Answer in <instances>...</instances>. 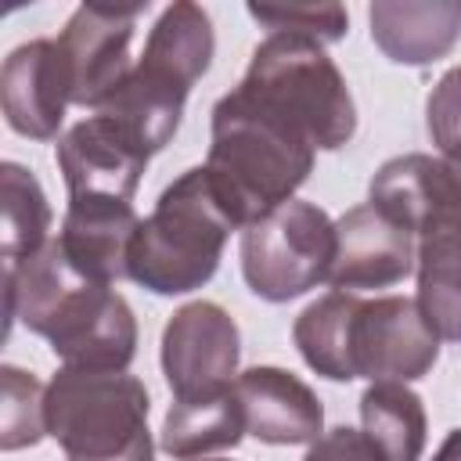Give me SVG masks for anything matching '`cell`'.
Instances as JSON below:
<instances>
[{"label":"cell","mask_w":461,"mask_h":461,"mask_svg":"<svg viewBox=\"0 0 461 461\" xmlns=\"http://www.w3.org/2000/svg\"><path fill=\"white\" fill-rule=\"evenodd\" d=\"M47 436V385L14 364L0 367V447L22 450Z\"/></svg>","instance_id":"obj_24"},{"label":"cell","mask_w":461,"mask_h":461,"mask_svg":"<svg viewBox=\"0 0 461 461\" xmlns=\"http://www.w3.org/2000/svg\"><path fill=\"white\" fill-rule=\"evenodd\" d=\"M137 227H140V216H137L133 202L68 198V209H65L61 230H58V245L72 259L76 270H83L94 281L115 285L119 277H126Z\"/></svg>","instance_id":"obj_14"},{"label":"cell","mask_w":461,"mask_h":461,"mask_svg":"<svg viewBox=\"0 0 461 461\" xmlns=\"http://www.w3.org/2000/svg\"><path fill=\"white\" fill-rule=\"evenodd\" d=\"M425 126L439 158L461 176V65L447 68L425 97Z\"/></svg>","instance_id":"obj_26"},{"label":"cell","mask_w":461,"mask_h":461,"mask_svg":"<svg viewBox=\"0 0 461 461\" xmlns=\"http://www.w3.org/2000/svg\"><path fill=\"white\" fill-rule=\"evenodd\" d=\"M418 238L375 202H360L335 220V263L328 285L339 292H375L414 274Z\"/></svg>","instance_id":"obj_10"},{"label":"cell","mask_w":461,"mask_h":461,"mask_svg":"<svg viewBox=\"0 0 461 461\" xmlns=\"http://www.w3.org/2000/svg\"><path fill=\"white\" fill-rule=\"evenodd\" d=\"M303 461H385V457L364 436V429L339 425V429L324 432L317 443H310V450H306Z\"/></svg>","instance_id":"obj_27"},{"label":"cell","mask_w":461,"mask_h":461,"mask_svg":"<svg viewBox=\"0 0 461 461\" xmlns=\"http://www.w3.org/2000/svg\"><path fill=\"white\" fill-rule=\"evenodd\" d=\"M241 230L220 198L205 166L180 173L140 220L126 277L155 295H184L202 288L223 256L227 238Z\"/></svg>","instance_id":"obj_3"},{"label":"cell","mask_w":461,"mask_h":461,"mask_svg":"<svg viewBox=\"0 0 461 461\" xmlns=\"http://www.w3.org/2000/svg\"><path fill=\"white\" fill-rule=\"evenodd\" d=\"M418 303L439 339L461 342V205H447L418 227Z\"/></svg>","instance_id":"obj_17"},{"label":"cell","mask_w":461,"mask_h":461,"mask_svg":"<svg viewBox=\"0 0 461 461\" xmlns=\"http://www.w3.org/2000/svg\"><path fill=\"white\" fill-rule=\"evenodd\" d=\"M238 360L241 331L220 303H184L162 328V375L173 389V400L234 385Z\"/></svg>","instance_id":"obj_9"},{"label":"cell","mask_w":461,"mask_h":461,"mask_svg":"<svg viewBox=\"0 0 461 461\" xmlns=\"http://www.w3.org/2000/svg\"><path fill=\"white\" fill-rule=\"evenodd\" d=\"M432 461H461V429L447 432V439L439 443V450L432 454Z\"/></svg>","instance_id":"obj_28"},{"label":"cell","mask_w":461,"mask_h":461,"mask_svg":"<svg viewBox=\"0 0 461 461\" xmlns=\"http://www.w3.org/2000/svg\"><path fill=\"white\" fill-rule=\"evenodd\" d=\"M249 14L267 25V32H292L317 43H335L349 29L342 4H249Z\"/></svg>","instance_id":"obj_25"},{"label":"cell","mask_w":461,"mask_h":461,"mask_svg":"<svg viewBox=\"0 0 461 461\" xmlns=\"http://www.w3.org/2000/svg\"><path fill=\"white\" fill-rule=\"evenodd\" d=\"M317 148L285 119L245 97L238 86L212 104V144L205 173L245 230L270 209L295 198L313 169Z\"/></svg>","instance_id":"obj_2"},{"label":"cell","mask_w":461,"mask_h":461,"mask_svg":"<svg viewBox=\"0 0 461 461\" xmlns=\"http://www.w3.org/2000/svg\"><path fill=\"white\" fill-rule=\"evenodd\" d=\"M245 407V429L270 447H310L324 436V407L317 393L292 371L256 364L234 378Z\"/></svg>","instance_id":"obj_13"},{"label":"cell","mask_w":461,"mask_h":461,"mask_svg":"<svg viewBox=\"0 0 461 461\" xmlns=\"http://www.w3.org/2000/svg\"><path fill=\"white\" fill-rule=\"evenodd\" d=\"M0 104L14 133L29 140H54L65 108L72 104L65 58L58 40H29L4 58L0 68Z\"/></svg>","instance_id":"obj_11"},{"label":"cell","mask_w":461,"mask_h":461,"mask_svg":"<svg viewBox=\"0 0 461 461\" xmlns=\"http://www.w3.org/2000/svg\"><path fill=\"white\" fill-rule=\"evenodd\" d=\"M439 360V335L411 295L360 299L353 321V375L371 382H418Z\"/></svg>","instance_id":"obj_8"},{"label":"cell","mask_w":461,"mask_h":461,"mask_svg":"<svg viewBox=\"0 0 461 461\" xmlns=\"http://www.w3.org/2000/svg\"><path fill=\"white\" fill-rule=\"evenodd\" d=\"M148 389L126 371L65 367L47 385V436L65 461H151Z\"/></svg>","instance_id":"obj_5"},{"label":"cell","mask_w":461,"mask_h":461,"mask_svg":"<svg viewBox=\"0 0 461 461\" xmlns=\"http://www.w3.org/2000/svg\"><path fill=\"white\" fill-rule=\"evenodd\" d=\"M245 407L234 385L173 400L158 432V447L173 461H202L216 450H230L245 436Z\"/></svg>","instance_id":"obj_19"},{"label":"cell","mask_w":461,"mask_h":461,"mask_svg":"<svg viewBox=\"0 0 461 461\" xmlns=\"http://www.w3.org/2000/svg\"><path fill=\"white\" fill-rule=\"evenodd\" d=\"M187 94L191 90L184 83L137 61L133 72L115 86V94L94 115L108 119L130 144H137L151 158L155 151H162L173 140L184 104H187Z\"/></svg>","instance_id":"obj_16"},{"label":"cell","mask_w":461,"mask_h":461,"mask_svg":"<svg viewBox=\"0 0 461 461\" xmlns=\"http://www.w3.org/2000/svg\"><path fill=\"white\" fill-rule=\"evenodd\" d=\"M375 47L396 65H432L461 40V4L454 0H378L367 11Z\"/></svg>","instance_id":"obj_15"},{"label":"cell","mask_w":461,"mask_h":461,"mask_svg":"<svg viewBox=\"0 0 461 461\" xmlns=\"http://www.w3.org/2000/svg\"><path fill=\"white\" fill-rule=\"evenodd\" d=\"M360 429L385 461H421L425 403L407 382H371L360 396Z\"/></svg>","instance_id":"obj_22"},{"label":"cell","mask_w":461,"mask_h":461,"mask_svg":"<svg viewBox=\"0 0 461 461\" xmlns=\"http://www.w3.org/2000/svg\"><path fill=\"white\" fill-rule=\"evenodd\" d=\"M238 90L295 126L317 151H335L357 133V104L346 76L317 40L267 32L249 58Z\"/></svg>","instance_id":"obj_4"},{"label":"cell","mask_w":461,"mask_h":461,"mask_svg":"<svg viewBox=\"0 0 461 461\" xmlns=\"http://www.w3.org/2000/svg\"><path fill=\"white\" fill-rule=\"evenodd\" d=\"M202 461H223V457H202Z\"/></svg>","instance_id":"obj_29"},{"label":"cell","mask_w":461,"mask_h":461,"mask_svg":"<svg viewBox=\"0 0 461 461\" xmlns=\"http://www.w3.org/2000/svg\"><path fill=\"white\" fill-rule=\"evenodd\" d=\"M58 169L68 198H122L133 202L148 169V155L130 144L108 119L86 115L58 137Z\"/></svg>","instance_id":"obj_12"},{"label":"cell","mask_w":461,"mask_h":461,"mask_svg":"<svg viewBox=\"0 0 461 461\" xmlns=\"http://www.w3.org/2000/svg\"><path fill=\"white\" fill-rule=\"evenodd\" d=\"M50 202L32 169L18 162L0 166V259L18 267L50 241Z\"/></svg>","instance_id":"obj_23"},{"label":"cell","mask_w":461,"mask_h":461,"mask_svg":"<svg viewBox=\"0 0 461 461\" xmlns=\"http://www.w3.org/2000/svg\"><path fill=\"white\" fill-rule=\"evenodd\" d=\"M367 202L385 209L411 234L447 205H461V176L439 158L425 151L396 155L378 166L367 187Z\"/></svg>","instance_id":"obj_18"},{"label":"cell","mask_w":461,"mask_h":461,"mask_svg":"<svg viewBox=\"0 0 461 461\" xmlns=\"http://www.w3.org/2000/svg\"><path fill=\"white\" fill-rule=\"evenodd\" d=\"M364 295L331 288L328 295L313 299L292 324L295 349L303 353L306 367L331 382H349L353 375V321Z\"/></svg>","instance_id":"obj_20"},{"label":"cell","mask_w":461,"mask_h":461,"mask_svg":"<svg viewBox=\"0 0 461 461\" xmlns=\"http://www.w3.org/2000/svg\"><path fill=\"white\" fill-rule=\"evenodd\" d=\"M335 220L303 198H292L241 230L245 285L267 303H288L331 277Z\"/></svg>","instance_id":"obj_6"},{"label":"cell","mask_w":461,"mask_h":461,"mask_svg":"<svg viewBox=\"0 0 461 461\" xmlns=\"http://www.w3.org/2000/svg\"><path fill=\"white\" fill-rule=\"evenodd\" d=\"M212 50H216V36L209 14L191 0H176L155 18L140 61L173 76L191 90L209 72Z\"/></svg>","instance_id":"obj_21"},{"label":"cell","mask_w":461,"mask_h":461,"mask_svg":"<svg viewBox=\"0 0 461 461\" xmlns=\"http://www.w3.org/2000/svg\"><path fill=\"white\" fill-rule=\"evenodd\" d=\"M148 4H79L58 32L72 104L101 108L133 72L130 40Z\"/></svg>","instance_id":"obj_7"},{"label":"cell","mask_w":461,"mask_h":461,"mask_svg":"<svg viewBox=\"0 0 461 461\" xmlns=\"http://www.w3.org/2000/svg\"><path fill=\"white\" fill-rule=\"evenodd\" d=\"M7 324L22 321L47 339L65 367L126 371L137 357V317L104 281L86 277L50 238L36 256L4 267Z\"/></svg>","instance_id":"obj_1"}]
</instances>
